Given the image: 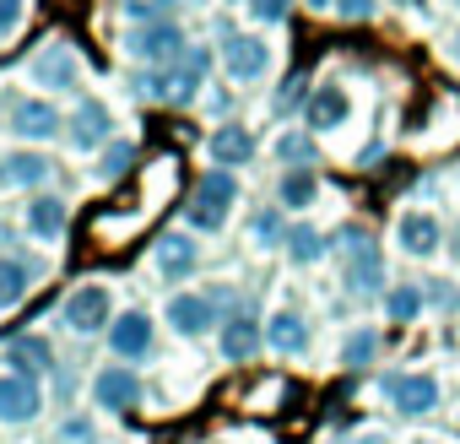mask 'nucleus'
Listing matches in <instances>:
<instances>
[{"label":"nucleus","instance_id":"f257e3e1","mask_svg":"<svg viewBox=\"0 0 460 444\" xmlns=\"http://www.w3.org/2000/svg\"><path fill=\"white\" fill-rule=\"evenodd\" d=\"M234 200H239V179L222 173V168H211V173L195 179V190L184 200V222H190V228H200V234H217L222 222H227V211H234Z\"/></svg>","mask_w":460,"mask_h":444},{"label":"nucleus","instance_id":"f03ea898","mask_svg":"<svg viewBox=\"0 0 460 444\" xmlns=\"http://www.w3.org/2000/svg\"><path fill=\"white\" fill-rule=\"evenodd\" d=\"M200 76H206V55L195 49V55L184 60V71H141V76H130V87H136V93H146V98L190 103V98L200 93Z\"/></svg>","mask_w":460,"mask_h":444},{"label":"nucleus","instance_id":"7ed1b4c3","mask_svg":"<svg viewBox=\"0 0 460 444\" xmlns=\"http://www.w3.org/2000/svg\"><path fill=\"white\" fill-rule=\"evenodd\" d=\"M125 49H130L136 60H152V66L179 60V55H184V28H179V22H136V28L125 33Z\"/></svg>","mask_w":460,"mask_h":444},{"label":"nucleus","instance_id":"20e7f679","mask_svg":"<svg viewBox=\"0 0 460 444\" xmlns=\"http://www.w3.org/2000/svg\"><path fill=\"white\" fill-rule=\"evenodd\" d=\"M222 71L234 82H261L271 71V49L266 39H250V33H227L222 39Z\"/></svg>","mask_w":460,"mask_h":444},{"label":"nucleus","instance_id":"39448f33","mask_svg":"<svg viewBox=\"0 0 460 444\" xmlns=\"http://www.w3.org/2000/svg\"><path fill=\"white\" fill-rule=\"evenodd\" d=\"M385 401L401 417H428L438 406V379L433 374H390L385 379Z\"/></svg>","mask_w":460,"mask_h":444},{"label":"nucleus","instance_id":"423d86ee","mask_svg":"<svg viewBox=\"0 0 460 444\" xmlns=\"http://www.w3.org/2000/svg\"><path fill=\"white\" fill-rule=\"evenodd\" d=\"M28 76H33L39 87H49V93H71L76 76H82L76 49H71V44H44V49L28 60Z\"/></svg>","mask_w":460,"mask_h":444},{"label":"nucleus","instance_id":"0eeeda50","mask_svg":"<svg viewBox=\"0 0 460 444\" xmlns=\"http://www.w3.org/2000/svg\"><path fill=\"white\" fill-rule=\"evenodd\" d=\"M379 282H385V261H379V244L358 228V234H347V288L352 293H379Z\"/></svg>","mask_w":460,"mask_h":444},{"label":"nucleus","instance_id":"6e6552de","mask_svg":"<svg viewBox=\"0 0 460 444\" xmlns=\"http://www.w3.org/2000/svg\"><path fill=\"white\" fill-rule=\"evenodd\" d=\"M66 325H71L76 336L103 331V325H109V288H98V282L76 288V293H71V304H66Z\"/></svg>","mask_w":460,"mask_h":444},{"label":"nucleus","instance_id":"1a4fd4ad","mask_svg":"<svg viewBox=\"0 0 460 444\" xmlns=\"http://www.w3.org/2000/svg\"><path fill=\"white\" fill-rule=\"evenodd\" d=\"M168 325L179 336H206L217 325V298H206V293H173L168 298Z\"/></svg>","mask_w":460,"mask_h":444},{"label":"nucleus","instance_id":"9d476101","mask_svg":"<svg viewBox=\"0 0 460 444\" xmlns=\"http://www.w3.org/2000/svg\"><path fill=\"white\" fill-rule=\"evenodd\" d=\"M44 406L39 385L22 379V374H0V422H33Z\"/></svg>","mask_w":460,"mask_h":444},{"label":"nucleus","instance_id":"9b49d317","mask_svg":"<svg viewBox=\"0 0 460 444\" xmlns=\"http://www.w3.org/2000/svg\"><path fill=\"white\" fill-rule=\"evenodd\" d=\"M6 369L12 374H22V379H39V374H49L55 369V347L44 342V336H12L6 342Z\"/></svg>","mask_w":460,"mask_h":444},{"label":"nucleus","instance_id":"f8f14e48","mask_svg":"<svg viewBox=\"0 0 460 444\" xmlns=\"http://www.w3.org/2000/svg\"><path fill=\"white\" fill-rule=\"evenodd\" d=\"M93 401L103 412H130L141 401V379L130 369H103V374H93Z\"/></svg>","mask_w":460,"mask_h":444},{"label":"nucleus","instance_id":"ddd939ff","mask_svg":"<svg viewBox=\"0 0 460 444\" xmlns=\"http://www.w3.org/2000/svg\"><path fill=\"white\" fill-rule=\"evenodd\" d=\"M438 239H444V228H438L433 211H401V222H395V244H401L406 255H433Z\"/></svg>","mask_w":460,"mask_h":444},{"label":"nucleus","instance_id":"4468645a","mask_svg":"<svg viewBox=\"0 0 460 444\" xmlns=\"http://www.w3.org/2000/svg\"><path fill=\"white\" fill-rule=\"evenodd\" d=\"M266 347V325L250 320V315H234V320H222V358L227 363H244Z\"/></svg>","mask_w":460,"mask_h":444},{"label":"nucleus","instance_id":"2eb2a0df","mask_svg":"<svg viewBox=\"0 0 460 444\" xmlns=\"http://www.w3.org/2000/svg\"><path fill=\"white\" fill-rule=\"evenodd\" d=\"M109 347H114L119 358H146V352H152V320H146L141 309L119 315L114 331H109Z\"/></svg>","mask_w":460,"mask_h":444},{"label":"nucleus","instance_id":"dca6fc26","mask_svg":"<svg viewBox=\"0 0 460 444\" xmlns=\"http://www.w3.org/2000/svg\"><path fill=\"white\" fill-rule=\"evenodd\" d=\"M266 347H277L282 358H298V352L309 347V320L293 315V309H277V315L266 320Z\"/></svg>","mask_w":460,"mask_h":444},{"label":"nucleus","instance_id":"f3484780","mask_svg":"<svg viewBox=\"0 0 460 444\" xmlns=\"http://www.w3.org/2000/svg\"><path fill=\"white\" fill-rule=\"evenodd\" d=\"M44 179H49V157H39V152H6L0 157V184L6 190H33Z\"/></svg>","mask_w":460,"mask_h":444},{"label":"nucleus","instance_id":"a211bd4d","mask_svg":"<svg viewBox=\"0 0 460 444\" xmlns=\"http://www.w3.org/2000/svg\"><path fill=\"white\" fill-rule=\"evenodd\" d=\"M341 120H347V93H341V87L309 93V103H304V130H336Z\"/></svg>","mask_w":460,"mask_h":444},{"label":"nucleus","instance_id":"6ab92c4d","mask_svg":"<svg viewBox=\"0 0 460 444\" xmlns=\"http://www.w3.org/2000/svg\"><path fill=\"white\" fill-rule=\"evenodd\" d=\"M66 200L60 195H39L33 206H28V228H33V239H44V244H55L60 234H66Z\"/></svg>","mask_w":460,"mask_h":444},{"label":"nucleus","instance_id":"aec40b11","mask_svg":"<svg viewBox=\"0 0 460 444\" xmlns=\"http://www.w3.org/2000/svg\"><path fill=\"white\" fill-rule=\"evenodd\" d=\"M12 130L28 136V141H49L60 130V114H55V103H17L12 109Z\"/></svg>","mask_w":460,"mask_h":444},{"label":"nucleus","instance_id":"412c9836","mask_svg":"<svg viewBox=\"0 0 460 444\" xmlns=\"http://www.w3.org/2000/svg\"><path fill=\"white\" fill-rule=\"evenodd\" d=\"M211 157L227 163V168H239V163L255 157V136H250L244 125H217V136H211Z\"/></svg>","mask_w":460,"mask_h":444},{"label":"nucleus","instance_id":"4be33fe9","mask_svg":"<svg viewBox=\"0 0 460 444\" xmlns=\"http://www.w3.org/2000/svg\"><path fill=\"white\" fill-rule=\"evenodd\" d=\"M109 130H114V120H109V109L103 103H82L76 109V120H71V141L87 152V147H98V141H109Z\"/></svg>","mask_w":460,"mask_h":444},{"label":"nucleus","instance_id":"5701e85b","mask_svg":"<svg viewBox=\"0 0 460 444\" xmlns=\"http://www.w3.org/2000/svg\"><path fill=\"white\" fill-rule=\"evenodd\" d=\"M157 266H163V277H190L195 271V244L184 234H168L157 244Z\"/></svg>","mask_w":460,"mask_h":444},{"label":"nucleus","instance_id":"b1692460","mask_svg":"<svg viewBox=\"0 0 460 444\" xmlns=\"http://www.w3.org/2000/svg\"><path fill=\"white\" fill-rule=\"evenodd\" d=\"M22 298H28V266L12 261V255H0V315L17 309Z\"/></svg>","mask_w":460,"mask_h":444},{"label":"nucleus","instance_id":"393cba45","mask_svg":"<svg viewBox=\"0 0 460 444\" xmlns=\"http://www.w3.org/2000/svg\"><path fill=\"white\" fill-rule=\"evenodd\" d=\"M314 190H320L314 168H288V179H282V206H288V211H298V206H309V200H314Z\"/></svg>","mask_w":460,"mask_h":444},{"label":"nucleus","instance_id":"a878e982","mask_svg":"<svg viewBox=\"0 0 460 444\" xmlns=\"http://www.w3.org/2000/svg\"><path fill=\"white\" fill-rule=\"evenodd\" d=\"M277 157H282L288 168H309V163H314V141H309V130H288V136H277Z\"/></svg>","mask_w":460,"mask_h":444},{"label":"nucleus","instance_id":"bb28decb","mask_svg":"<svg viewBox=\"0 0 460 444\" xmlns=\"http://www.w3.org/2000/svg\"><path fill=\"white\" fill-rule=\"evenodd\" d=\"M288 255H293L298 266H314V261L325 255V239H320L314 228H293V234H288Z\"/></svg>","mask_w":460,"mask_h":444},{"label":"nucleus","instance_id":"cd10ccee","mask_svg":"<svg viewBox=\"0 0 460 444\" xmlns=\"http://www.w3.org/2000/svg\"><path fill=\"white\" fill-rule=\"evenodd\" d=\"M385 309H390V320H401V325H406V320H417V315H422V293L401 282V288L385 298Z\"/></svg>","mask_w":460,"mask_h":444},{"label":"nucleus","instance_id":"c85d7f7f","mask_svg":"<svg viewBox=\"0 0 460 444\" xmlns=\"http://www.w3.org/2000/svg\"><path fill=\"white\" fill-rule=\"evenodd\" d=\"M125 12H130L136 22H173L179 0H125Z\"/></svg>","mask_w":460,"mask_h":444},{"label":"nucleus","instance_id":"c756f323","mask_svg":"<svg viewBox=\"0 0 460 444\" xmlns=\"http://www.w3.org/2000/svg\"><path fill=\"white\" fill-rule=\"evenodd\" d=\"M130 163H136V147H130V141H114V147L103 152V163H98V179H103V184H109V179H119Z\"/></svg>","mask_w":460,"mask_h":444},{"label":"nucleus","instance_id":"7c9ffc66","mask_svg":"<svg viewBox=\"0 0 460 444\" xmlns=\"http://www.w3.org/2000/svg\"><path fill=\"white\" fill-rule=\"evenodd\" d=\"M55 444H98V428H93V417H66V422L55 428Z\"/></svg>","mask_w":460,"mask_h":444},{"label":"nucleus","instance_id":"2f4dec72","mask_svg":"<svg viewBox=\"0 0 460 444\" xmlns=\"http://www.w3.org/2000/svg\"><path fill=\"white\" fill-rule=\"evenodd\" d=\"M374 352H379V342H374V331H358L347 347H341V358L352 363V369H363V363H374Z\"/></svg>","mask_w":460,"mask_h":444},{"label":"nucleus","instance_id":"473e14b6","mask_svg":"<svg viewBox=\"0 0 460 444\" xmlns=\"http://www.w3.org/2000/svg\"><path fill=\"white\" fill-rule=\"evenodd\" d=\"M250 12H255V22H266V28H282L288 12H293V0H250Z\"/></svg>","mask_w":460,"mask_h":444},{"label":"nucleus","instance_id":"72a5a7b5","mask_svg":"<svg viewBox=\"0 0 460 444\" xmlns=\"http://www.w3.org/2000/svg\"><path fill=\"white\" fill-rule=\"evenodd\" d=\"M250 239H255L261 250H271V244L282 239V217H277V211H261V217H255V234H250Z\"/></svg>","mask_w":460,"mask_h":444},{"label":"nucleus","instance_id":"f704fd0d","mask_svg":"<svg viewBox=\"0 0 460 444\" xmlns=\"http://www.w3.org/2000/svg\"><path fill=\"white\" fill-rule=\"evenodd\" d=\"M336 12L352 17V22H368V17L379 12V0H336Z\"/></svg>","mask_w":460,"mask_h":444},{"label":"nucleus","instance_id":"c9c22d12","mask_svg":"<svg viewBox=\"0 0 460 444\" xmlns=\"http://www.w3.org/2000/svg\"><path fill=\"white\" fill-rule=\"evenodd\" d=\"M17 22H22V0H0V39L17 33Z\"/></svg>","mask_w":460,"mask_h":444},{"label":"nucleus","instance_id":"e433bc0d","mask_svg":"<svg viewBox=\"0 0 460 444\" xmlns=\"http://www.w3.org/2000/svg\"><path fill=\"white\" fill-rule=\"evenodd\" d=\"M449 55H455V60H460V33H455V44H449Z\"/></svg>","mask_w":460,"mask_h":444},{"label":"nucleus","instance_id":"4c0bfd02","mask_svg":"<svg viewBox=\"0 0 460 444\" xmlns=\"http://www.w3.org/2000/svg\"><path fill=\"white\" fill-rule=\"evenodd\" d=\"M309 6H314V12H325V6H331V0H309Z\"/></svg>","mask_w":460,"mask_h":444},{"label":"nucleus","instance_id":"58836bf2","mask_svg":"<svg viewBox=\"0 0 460 444\" xmlns=\"http://www.w3.org/2000/svg\"><path fill=\"white\" fill-rule=\"evenodd\" d=\"M455 261H460V234H455Z\"/></svg>","mask_w":460,"mask_h":444},{"label":"nucleus","instance_id":"ea45409f","mask_svg":"<svg viewBox=\"0 0 460 444\" xmlns=\"http://www.w3.org/2000/svg\"><path fill=\"white\" fill-rule=\"evenodd\" d=\"M363 444H385V439H363Z\"/></svg>","mask_w":460,"mask_h":444}]
</instances>
